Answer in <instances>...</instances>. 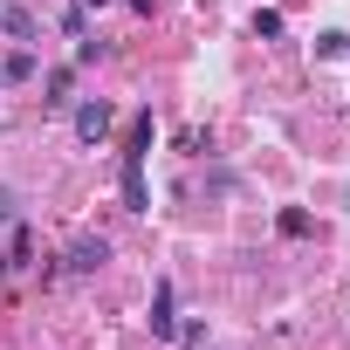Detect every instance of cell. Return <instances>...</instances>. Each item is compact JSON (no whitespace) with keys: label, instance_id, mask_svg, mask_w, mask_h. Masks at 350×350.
<instances>
[{"label":"cell","instance_id":"cell-4","mask_svg":"<svg viewBox=\"0 0 350 350\" xmlns=\"http://www.w3.org/2000/svg\"><path fill=\"white\" fill-rule=\"evenodd\" d=\"M124 206L131 213H151V193H144V158L124 151Z\"/></svg>","mask_w":350,"mask_h":350},{"label":"cell","instance_id":"cell-12","mask_svg":"<svg viewBox=\"0 0 350 350\" xmlns=\"http://www.w3.org/2000/svg\"><path fill=\"white\" fill-rule=\"evenodd\" d=\"M83 8H110V0H83Z\"/></svg>","mask_w":350,"mask_h":350},{"label":"cell","instance_id":"cell-7","mask_svg":"<svg viewBox=\"0 0 350 350\" xmlns=\"http://www.w3.org/2000/svg\"><path fill=\"white\" fill-rule=\"evenodd\" d=\"M28 76H35V55L28 49H14L8 62H0V83H28Z\"/></svg>","mask_w":350,"mask_h":350},{"label":"cell","instance_id":"cell-9","mask_svg":"<svg viewBox=\"0 0 350 350\" xmlns=\"http://www.w3.org/2000/svg\"><path fill=\"white\" fill-rule=\"evenodd\" d=\"M14 268H28V227H21V220L8 227V275H14Z\"/></svg>","mask_w":350,"mask_h":350},{"label":"cell","instance_id":"cell-8","mask_svg":"<svg viewBox=\"0 0 350 350\" xmlns=\"http://www.w3.org/2000/svg\"><path fill=\"white\" fill-rule=\"evenodd\" d=\"M275 227H282V234H288V241H302V234H309V227H316V220H309V213H302V206H282V213H275Z\"/></svg>","mask_w":350,"mask_h":350},{"label":"cell","instance_id":"cell-5","mask_svg":"<svg viewBox=\"0 0 350 350\" xmlns=\"http://www.w3.org/2000/svg\"><path fill=\"white\" fill-rule=\"evenodd\" d=\"M0 28H8L14 42H35V14L28 8H0Z\"/></svg>","mask_w":350,"mask_h":350},{"label":"cell","instance_id":"cell-6","mask_svg":"<svg viewBox=\"0 0 350 350\" xmlns=\"http://www.w3.org/2000/svg\"><path fill=\"white\" fill-rule=\"evenodd\" d=\"M69 90H76V76H69V69H49V96H42V103H49V110H69Z\"/></svg>","mask_w":350,"mask_h":350},{"label":"cell","instance_id":"cell-2","mask_svg":"<svg viewBox=\"0 0 350 350\" xmlns=\"http://www.w3.org/2000/svg\"><path fill=\"white\" fill-rule=\"evenodd\" d=\"M110 131H117V110H110V103H83V110H76V137H83V144H103Z\"/></svg>","mask_w":350,"mask_h":350},{"label":"cell","instance_id":"cell-10","mask_svg":"<svg viewBox=\"0 0 350 350\" xmlns=\"http://www.w3.org/2000/svg\"><path fill=\"white\" fill-rule=\"evenodd\" d=\"M254 35L275 42V35H282V14H275V8H254Z\"/></svg>","mask_w":350,"mask_h":350},{"label":"cell","instance_id":"cell-3","mask_svg":"<svg viewBox=\"0 0 350 350\" xmlns=\"http://www.w3.org/2000/svg\"><path fill=\"white\" fill-rule=\"evenodd\" d=\"M179 329V302H172V282L151 288V336H172Z\"/></svg>","mask_w":350,"mask_h":350},{"label":"cell","instance_id":"cell-11","mask_svg":"<svg viewBox=\"0 0 350 350\" xmlns=\"http://www.w3.org/2000/svg\"><path fill=\"white\" fill-rule=\"evenodd\" d=\"M0 220H14V186H0Z\"/></svg>","mask_w":350,"mask_h":350},{"label":"cell","instance_id":"cell-1","mask_svg":"<svg viewBox=\"0 0 350 350\" xmlns=\"http://www.w3.org/2000/svg\"><path fill=\"white\" fill-rule=\"evenodd\" d=\"M103 261H110V241H96V234H83V241H76V247L62 254V275H96Z\"/></svg>","mask_w":350,"mask_h":350}]
</instances>
